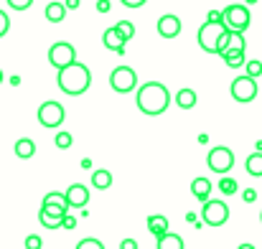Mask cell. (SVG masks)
Segmentation results:
<instances>
[{
	"label": "cell",
	"instance_id": "1",
	"mask_svg": "<svg viewBox=\"0 0 262 249\" xmlns=\"http://www.w3.org/2000/svg\"><path fill=\"white\" fill-rule=\"evenodd\" d=\"M171 104V92L161 82H148L138 89V109L148 117L163 115Z\"/></svg>",
	"mask_w": 262,
	"mask_h": 249
},
{
	"label": "cell",
	"instance_id": "34",
	"mask_svg": "<svg viewBox=\"0 0 262 249\" xmlns=\"http://www.w3.org/2000/svg\"><path fill=\"white\" fill-rule=\"evenodd\" d=\"M242 198H245L247 203H252V201H257V191H255V188H247V191L242 193Z\"/></svg>",
	"mask_w": 262,
	"mask_h": 249
},
{
	"label": "cell",
	"instance_id": "17",
	"mask_svg": "<svg viewBox=\"0 0 262 249\" xmlns=\"http://www.w3.org/2000/svg\"><path fill=\"white\" fill-rule=\"evenodd\" d=\"M67 3H49L46 5V10H43V15H46V20L49 23H61L64 18H67Z\"/></svg>",
	"mask_w": 262,
	"mask_h": 249
},
{
	"label": "cell",
	"instance_id": "14",
	"mask_svg": "<svg viewBox=\"0 0 262 249\" xmlns=\"http://www.w3.org/2000/svg\"><path fill=\"white\" fill-rule=\"evenodd\" d=\"M102 43H104L110 51H115V54H122V51H125V38H122V33H120L115 26L102 33Z\"/></svg>",
	"mask_w": 262,
	"mask_h": 249
},
{
	"label": "cell",
	"instance_id": "13",
	"mask_svg": "<svg viewBox=\"0 0 262 249\" xmlns=\"http://www.w3.org/2000/svg\"><path fill=\"white\" fill-rule=\"evenodd\" d=\"M67 198H69V206L72 209H84L89 203V188L82 183H74L67 188Z\"/></svg>",
	"mask_w": 262,
	"mask_h": 249
},
{
	"label": "cell",
	"instance_id": "20",
	"mask_svg": "<svg viewBox=\"0 0 262 249\" xmlns=\"http://www.w3.org/2000/svg\"><path fill=\"white\" fill-rule=\"evenodd\" d=\"M196 92L193 89H181L178 94H176V104L181 107V109H193L196 107Z\"/></svg>",
	"mask_w": 262,
	"mask_h": 249
},
{
	"label": "cell",
	"instance_id": "28",
	"mask_svg": "<svg viewBox=\"0 0 262 249\" xmlns=\"http://www.w3.org/2000/svg\"><path fill=\"white\" fill-rule=\"evenodd\" d=\"M245 69H247V74H250V77H255V79L262 77V61H257V59L247 61V64H245Z\"/></svg>",
	"mask_w": 262,
	"mask_h": 249
},
{
	"label": "cell",
	"instance_id": "16",
	"mask_svg": "<svg viewBox=\"0 0 262 249\" xmlns=\"http://www.w3.org/2000/svg\"><path fill=\"white\" fill-rule=\"evenodd\" d=\"M219 56L224 59V64H227L229 69H239V66L247 64V56H245L242 49H227V51H222Z\"/></svg>",
	"mask_w": 262,
	"mask_h": 249
},
{
	"label": "cell",
	"instance_id": "21",
	"mask_svg": "<svg viewBox=\"0 0 262 249\" xmlns=\"http://www.w3.org/2000/svg\"><path fill=\"white\" fill-rule=\"evenodd\" d=\"M183 239L178 237V234H171V232H166L163 237H158V249H183Z\"/></svg>",
	"mask_w": 262,
	"mask_h": 249
},
{
	"label": "cell",
	"instance_id": "26",
	"mask_svg": "<svg viewBox=\"0 0 262 249\" xmlns=\"http://www.w3.org/2000/svg\"><path fill=\"white\" fill-rule=\"evenodd\" d=\"M74 145V138L69 135V132H56V148H61V150H69Z\"/></svg>",
	"mask_w": 262,
	"mask_h": 249
},
{
	"label": "cell",
	"instance_id": "38",
	"mask_svg": "<svg viewBox=\"0 0 262 249\" xmlns=\"http://www.w3.org/2000/svg\"><path fill=\"white\" fill-rule=\"evenodd\" d=\"M120 247H122V249H138V242H135V239H125Z\"/></svg>",
	"mask_w": 262,
	"mask_h": 249
},
{
	"label": "cell",
	"instance_id": "33",
	"mask_svg": "<svg viewBox=\"0 0 262 249\" xmlns=\"http://www.w3.org/2000/svg\"><path fill=\"white\" fill-rule=\"evenodd\" d=\"M211 23H224V10H209V18Z\"/></svg>",
	"mask_w": 262,
	"mask_h": 249
},
{
	"label": "cell",
	"instance_id": "2",
	"mask_svg": "<svg viewBox=\"0 0 262 249\" xmlns=\"http://www.w3.org/2000/svg\"><path fill=\"white\" fill-rule=\"evenodd\" d=\"M56 82H59V89H61L64 94L79 97V94H84V92H87L89 84H92V72H89L87 64L74 61V64H69V66L59 69Z\"/></svg>",
	"mask_w": 262,
	"mask_h": 249
},
{
	"label": "cell",
	"instance_id": "37",
	"mask_svg": "<svg viewBox=\"0 0 262 249\" xmlns=\"http://www.w3.org/2000/svg\"><path fill=\"white\" fill-rule=\"evenodd\" d=\"M64 227H67V229H74V227H77V219L67 214V219H64Z\"/></svg>",
	"mask_w": 262,
	"mask_h": 249
},
{
	"label": "cell",
	"instance_id": "39",
	"mask_svg": "<svg viewBox=\"0 0 262 249\" xmlns=\"http://www.w3.org/2000/svg\"><path fill=\"white\" fill-rule=\"evenodd\" d=\"M67 8L72 10V8H79V0H67Z\"/></svg>",
	"mask_w": 262,
	"mask_h": 249
},
{
	"label": "cell",
	"instance_id": "10",
	"mask_svg": "<svg viewBox=\"0 0 262 249\" xmlns=\"http://www.w3.org/2000/svg\"><path fill=\"white\" fill-rule=\"evenodd\" d=\"M206 166H209V170L224 175V173H229L232 166H234V153H232L229 148H214V150H209V155H206Z\"/></svg>",
	"mask_w": 262,
	"mask_h": 249
},
{
	"label": "cell",
	"instance_id": "24",
	"mask_svg": "<svg viewBox=\"0 0 262 249\" xmlns=\"http://www.w3.org/2000/svg\"><path fill=\"white\" fill-rule=\"evenodd\" d=\"M115 28L122 33V38H125V41H130V38L135 36V23H130V20H117V23H115Z\"/></svg>",
	"mask_w": 262,
	"mask_h": 249
},
{
	"label": "cell",
	"instance_id": "19",
	"mask_svg": "<svg viewBox=\"0 0 262 249\" xmlns=\"http://www.w3.org/2000/svg\"><path fill=\"white\" fill-rule=\"evenodd\" d=\"M148 229L153 232V237H163L168 232V216H161V214L148 216Z\"/></svg>",
	"mask_w": 262,
	"mask_h": 249
},
{
	"label": "cell",
	"instance_id": "32",
	"mask_svg": "<svg viewBox=\"0 0 262 249\" xmlns=\"http://www.w3.org/2000/svg\"><path fill=\"white\" fill-rule=\"evenodd\" d=\"M26 247H28V249H41V247H43V242H41V237L31 234V237L26 239Z\"/></svg>",
	"mask_w": 262,
	"mask_h": 249
},
{
	"label": "cell",
	"instance_id": "6",
	"mask_svg": "<svg viewBox=\"0 0 262 249\" xmlns=\"http://www.w3.org/2000/svg\"><path fill=\"white\" fill-rule=\"evenodd\" d=\"M67 211H69V206H61V203H51V201H43V203H41V214H38V221H41V224H43L46 229H59V227H64Z\"/></svg>",
	"mask_w": 262,
	"mask_h": 249
},
{
	"label": "cell",
	"instance_id": "15",
	"mask_svg": "<svg viewBox=\"0 0 262 249\" xmlns=\"http://www.w3.org/2000/svg\"><path fill=\"white\" fill-rule=\"evenodd\" d=\"M211 191H214V186H211V180H209V178L199 175V178H193V180H191V193H193V198H199L201 203H204V201H209Z\"/></svg>",
	"mask_w": 262,
	"mask_h": 249
},
{
	"label": "cell",
	"instance_id": "23",
	"mask_svg": "<svg viewBox=\"0 0 262 249\" xmlns=\"http://www.w3.org/2000/svg\"><path fill=\"white\" fill-rule=\"evenodd\" d=\"M92 186L99 188V191L110 188V186H112V173H110V170H94V173H92Z\"/></svg>",
	"mask_w": 262,
	"mask_h": 249
},
{
	"label": "cell",
	"instance_id": "31",
	"mask_svg": "<svg viewBox=\"0 0 262 249\" xmlns=\"http://www.w3.org/2000/svg\"><path fill=\"white\" fill-rule=\"evenodd\" d=\"M77 247L79 249H104V244H102V242H97V239H82Z\"/></svg>",
	"mask_w": 262,
	"mask_h": 249
},
{
	"label": "cell",
	"instance_id": "41",
	"mask_svg": "<svg viewBox=\"0 0 262 249\" xmlns=\"http://www.w3.org/2000/svg\"><path fill=\"white\" fill-rule=\"evenodd\" d=\"M3 79H5V74H3V69H0V82H3Z\"/></svg>",
	"mask_w": 262,
	"mask_h": 249
},
{
	"label": "cell",
	"instance_id": "30",
	"mask_svg": "<svg viewBox=\"0 0 262 249\" xmlns=\"http://www.w3.org/2000/svg\"><path fill=\"white\" fill-rule=\"evenodd\" d=\"M8 31H10V18H8L5 10H0V38H3Z\"/></svg>",
	"mask_w": 262,
	"mask_h": 249
},
{
	"label": "cell",
	"instance_id": "18",
	"mask_svg": "<svg viewBox=\"0 0 262 249\" xmlns=\"http://www.w3.org/2000/svg\"><path fill=\"white\" fill-rule=\"evenodd\" d=\"M15 155H18L20 161L33 158V155H36V143H33L31 138H20V140L15 143Z\"/></svg>",
	"mask_w": 262,
	"mask_h": 249
},
{
	"label": "cell",
	"instance_id": "9",
	"mask_svg": "<svg viewBox=\"0 0 262 249\" xmlns=\"http://www.w3.org/2000/svg\"><path fill=\"white\" fill-rule=\"evenodd\" d=\"M64 117H67L64 107H61L59 102H54V99H49V102H43V104L38 107V122H41L43 127H49V130L59 127V125L64 122Z\"/></svg>",
	"mask_w": 262,
	"mask_h": 249
},
{
	"label": "cell",
	"instance_id": "4",
	"mask_svg": "<svg viewBox=\"0 0 262 249\" xmlns=\"http://www.w3.org/2000/svg\"><path fill=\"white\" fill-rule=\"evenodd\" d=\"M250 23H252V13H250L247 5L232 3V5L224 8V26H227L229 31H242V33H245V31L250 28Z\"/></svg>",
	"mask_w": 262,
	"mask_h": 249
},
{
	"label": "cell",
	"instance_id": "35",
	"mask_svg": "<svg viewBox=\"0 0 262 249\" xmlns=\"http://www.w3.org/2000/svg\"><path fill=\"white\" fill-rule=\"evenodd\" d=\"M110 8H112L110 0H97V10H99V13H110Z\"/></svg>",
	"mask_w": 262,
	"mask_h": 249
},
{
	"label": "cell",
	"instance_id": "36",
	"mask_svg": "<svg viewBox=\"0 0 262 249\" xmlns=\"http://www.w3.org/2000/svg\"><path fill=\"white\" fill-rule=\"evenodd\" d=\"M122 5H127V8H140V5H145L148 0H120Z\"/></svg>",
	"mask_w": 262,
	"mask_h": 249
},
{
	"label": "cell",
	"instance_id": "29",
	"mask_svg": "<svg viewBox=\"0 0 262 249\" xmlns=\"http://www.w3.org/2000/svg\"><path fill=\"white\" fill-rule=\"evenodd\" d=\"M8 5H10L13 10H28V8L33 5V0H8Z\"/></svg>",
	"mask_w": 262,
	"mask_h": 249
},
{
	"label": "cell",
	"instance_id": "5",
	"mask_svg": "<svg viewBox=\"0 0 262 249\" xmlns=\"http://www.w3.org/2000/svg\"><path fill=\"white\" fill-rule=\"evenodd\" d=\"M201 219H204V224H209V227H222V224H227V219H229V206H227L222 198H209V201H204Z\"/></svg>",
	"mask_w": 262,
	"mask_h": 249
},
{
	"label": "cell",
	"instance_id": "8",
	"mask_svg": "<svg viewBox=\"0 0 262 249\" xmlns=\"http://www.w3.org/2000/svg\"><path fill=\"white\" fill-rule=\"evenodd\" d=\"M110 86H112L117 94L133 92V89L138 86V74H135V69H130V66H117V69L110 74Z\"/></svg>",
	"mask_w": 262,
	"mask_h": 249
},
{
	"label": "cell",
	"instance_id": "42",
	"mask_svg": "<svg viewBox=\"0 0 262 249\" xmlns=\"http://www.w3.org/2000/svg\"><path fill=\"white\" fill-rule=\"evenodd\" d=\"M257 150H262V140H260V143H257Z\"/></svg>",
	"mask_w": 262,
	"mask_h": 249
},
{
	"label": "cell",
	"instance_id": "22",
	"mask_svg": "<svg viewBox=\"0 0 262 249\" xmlns=\"http://www.w3.org/2000/svg\"><path fill=\"white\" fill-rule=\"evenodd\" d=\"M245 168H247V173H250V175L262 178V150L252 153V155H247V163H245Z\"/></svg>",
	"mask_w": 262,
	"mask_h": 249
},
{
	"label": "cell",
	"instance_id": "12",
	"mask_svg": "<svg viewBox=\"0 0 262 249\" xmlns=\"http://www.w3.org/2000/svg\"><path fill=\"white\" fill-rule=\"evenodd\" d=\"M158 33H161L163 38H176V36L181 33V18L173 15V13L161 15V18H158Z\"/></svg>",
	"mask_w": 262,
	"mask_h": 249
},
{
	"label": "cell",
	"instance_id": "40",
	"mask_svg": "<svg viewBox=\"0 0 262 249\" xmlns=\"http://www.w3.org/2000/svg\"><path fill=\"white\" fill-rule=\"evenodd\" d=\"M245 3H247V5H255V3H257V0H245Z\"/></svg>",
	"mask_w": 262,
	"mask_h": 249
},
{
	"label": "cell",
	"instance_id": "11",
	"mask_svg": "<svg viewBox=\"0 0 262 249\" xmlns=\"http://www.w3.org/2000/svg\"><path fill=\"white\" fill-rule=\"evenodd\" d=\"M229 92H232V97L237 99V102H252L255 97H257V82H255V77H250V74H245V77H237L232 86H229Z\"/></svg>",
	"mask_w": 262,
	"mask_h": 249
},
{
	"label": "cell",
	"instance_id": "43",
	"mask_svg": "<svg viewBox=\"0 0 262 249\" xmlns=\"http://www.w3.org/2000/svg\"><path fill=\"white\" fill-rule=\"evenodd\" d=\"M260 219H262V214H260Z\"/></svg>",
	"mask_w": 262,
	"mask_h": 249
},
{
	"label": "cell",
	"instance_id": "3",
	"mask_svg": "<svg viewBox=\"0 0 262 249\" xmlns=\"http://www.w3.org/2000/svg\"><path fill=\"white\" fill-rule=\"evenodd\" d=\"M229 28L224 26V23H211V20H206L201 28H199V46L204 49V51H209V54H219V41H222V36L227 33Z\"/></svg>",
	"mask_w": 262,
	"mask_h": 249
},
{
	"label": "cell",
	"instance_id": "27",
	"mask_svg": "<svg viewBox=\"0 0 262 249\" xmlns=\"http://www.w3.org/2000/svg\"><path fill=\"white\" fill-rule=\"evenodd\" d=\"M43 201H51V203H61V206H69V198H67V193H59V191H51V193H46V198ZM72 209V206H69Z\"/></svg>",
	"mask_w": 262,
	"mask_h": 249
},
{
	"label": "cell",
	"instance_id": "7",
	"mask_svg": "<svg viewBox=\"0 0 262 249\" xmlns=\"http://www.w3.org/2000/svg\"><path fill=\"white\" fill-rule=\"evenodd\" d=\"M74 61H77V51H74L72 43L59 41V43H54V46L49 49V64H51L56 72L64 69V66H69V64H74Z\"/></svg>",
	"mask_w": 262,
	"mask_h": 249
},
{
	"label": "cell",
	"instance_id": "25",
	"mask_svg": "<svg viewBox=\"0 0 262 249\" xmlns=\"http://www.w3.org/2000/svg\"><path fill=\"white\" fill-rule=\"evenodd\" d=\"M219 191H222L224 196H234V193H237V180L229 178V175H224V178L219 180Z\"/></svg>",
	"mask_w": 262,
	"mask_h": 249
}]
</instances>
